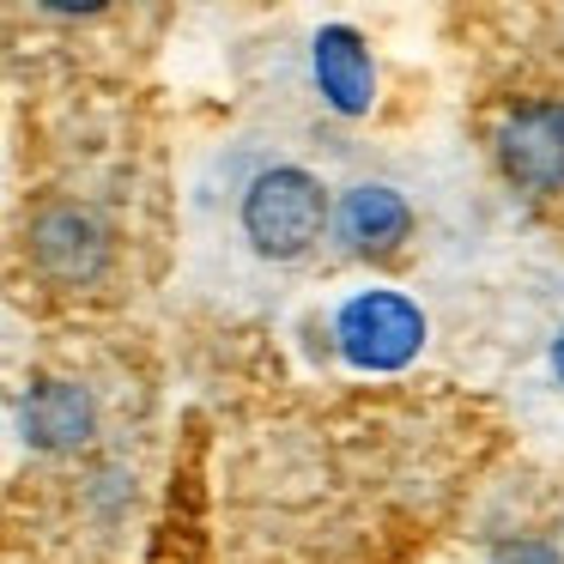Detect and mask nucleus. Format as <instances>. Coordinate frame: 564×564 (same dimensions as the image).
<instances>
[{
	"label": "nucleus",
	"mask_w": 564,
	"mask_h": 564,
	"mask_svg": "<svg viewBox=\"0 0 564 564\" xmlns=\"http://www.w3.org/2000/svg\"><path fill=\"white\" fill-rule=\"evenodd\" d=\"M231 231L268 268H292L328 231V188L285 159H261L231 183Z\"/></svg>",
	"instance_id": "f257e3e1"
},
{
	"label": "nucleus",
	"mask_w": 564,
	"mask_h": 564,
	"mask_svg": "<svg viewBox=\"0 0 564 564\" xmlns=\"http://www.w3.org/2000/svg\"><path fill=\"white\" fill-rule=\"evenodd\" d=\"M25 243H31V261L43 268V280H55V285H98L110 273V256H116L110 225L91 207H79V200L43 207L31 219Z\"/></svg>",
	"instance_id": "f03ea898"
},
{
	"label": "nucleus",
	"mask_w": 564,
	"mask_h": 564,
	"mask_svg": "<svg viewBox=\"0 0 564 564\" xmlns=\"http://www.w3.org/2000/svg\"><path fill=\"white\" fill-rule=\"evenodd\" d=\"M334 340L358 370H401L425 346V316L401 292H358L334 316Z\"/></svg>",
	"instance_id": "7ed1b4c3"
},
{
	"label": "nucleus",
	"mask_w": 564,
	"mask_h": 564,
	"mask_svg": "<svg viewBox=\"0 0 564 564\" xmlns=\"http://www.w3.org/2000/svg\"><path fill=\"white\" fill-rule=\"evenodd\" d=\"M498 164L522 195H558L564 188V104L552 98L516 104L498 122Z\"/></svg>",
	"instance_id": "20e7f679"
},
{
	"label": "nucleus",
	"mask_w": 564,
	"mask_h": 564,
	"mask_svg": "<svg viewBox=\"0 0 564 564\" xmlns=\"http://www.w3.org/2000/svg\"><path fill=\"white\" fill-rule=\"evenodd\" d=\"M328 219L340 225V243L358 249V256H389L413 237V207L389 183H352L340 195V207H328Z\"/></svg>",
	"instance_id": "39448f33"
},
{
	"label": "nucleus",
	"mask_w": 564,
	"mask_h": 564,
	"mask_svg": "<svg viewBox=\"0 0 564 564\" xmlns=\"http://www.w3.org/2000/svg\"><path fill=\"white\" fill-rule=\"evenodd\" d=\"M316 86L340 116H365L370 98H377V67L346 25H328L316 37Z\"/></svg>",
	"instance_id": "423d86ee"
},
{
	"label": "nucleus",
	"mask_w": 564,
	"mask_h": 564,
	"mask_svg": "<svg viewBox=\"0 0 564 564\" xmlns=\"http://www.w3.org/2000/svg\"><path fill=\"white\" fill-rule=\"evenodd\" d=\"M25 425L37 431V443H79L91 425V406L79 401L74 389H43L37 401L25 406Z\"/></svg>",
	"instance_id": "0eeeda50"
},
{
	"label": "nucleus",
	"mask_w": 564,
	"mask_h": 564,
	"mask_svg": "<svg viewBox=\"0 0 564 564\" xmlns=\"http://www.w3.org/2000/svg\"><path fill=\"white\" fill-rule=\"evenodd\" d=\"M491 564H564V558L546 540H503V546L491 552Z\"/></svg>",
	"instance_id": "6e6552de"
},
{
	"label": "nucleus",
	"mask_w": 564,
	"mask_h": 564,
	"mask_svg": "<svg viewBox=\"0 0 564 564\" xmlns=\"http://www.w3.org/2000/svg\"><path fill=\"white\" fill-rule=\"evenodd\" d=\"M552 370H558V382H564V334L552 340Z\"/></svg>",
	"instance_id": "1a4fd4ad"
}]
</instances>
